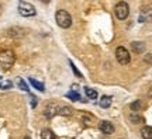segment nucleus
Segmentation results:
<instances>
[{
    "mask_svg": "<svg viewBox=\"0 0 152 139\" xmlns=\"http://www.w3.org/2000/svg\"><path fill=\"white\" fill-rule=\"evenodd\" d=\"M14 60H16V56H14V52L13 51H1L0 52V66L3 69H10L11 66L14 65Z\"/></svg>",
    "mask_w": 152,
    "mask_h": 139,
    "instance_id": "2",
    "label": "nucleus"
},
{
    "mask_svg": "<svg viewBox=\"0 0 152 139\" xmlns=\"http://www.w3.org/2000/svg\"><path fill=\"white\" fill-rule=\"evenodd\" d=\"M30 83H31V84H33L34 87L37 89V90H39V91H44V90H45V87H44L42 83H39V82H37L35 79H33V77H30Z\"/></svg>",
    "mask_w": 152,
    "mask_h": 139,
    "instance_id": "15",
    "label": "nucleus"
},
{
    "mask_svg": "<svg viewBox=\"0 0 152 139\" xmlns=\"http://www.w3.org/2000/svg\"><path fill=\"white\" fill-rule=\"evenodd\" d=\"M85 93H86V96L90 98V100H96L97 98V91L94 90V89H90V87H85Z\"/></svg>",
    "mask_w": 152,
    "mask_h": 139,
    "instance_id": "12",
    "label": "nucleus"
},
{
    "mask_svg": "<svg viewBox=\"0 0 152 139\" xmlns=\"http://www.w3.org/2000/svg\"><path fill=\"white\" fill-rule=\"evenodd\" d=\"M18 13L23 17H33L35 16V7L30 1H20L18 3Z\"/></svg>",
    "mask_w": 152,
    "mask_h": 139,
    "instance_id": "4",
    "label": "nucleus"
},
{
    "mask_svg": "<svg viewBox=\"0 0 152 139\" xmlns=\"http://www.w3.org/2000/svg\"><path fill=\"white\" fill-rule=\"evenodd\" d=\"M71 66H72V70H73V73H76V75H77V77H82V73L79 72V70H77V68H76V66L72 63V62H71Z\"/></svg>",
    "mask_w": 152,
    "mask_h": 139,
    "instance_id": "20",
    "label": "nucleus"
},
{
    "mask_svg": "<svg viewBox=\"0 0 152 139\" xmlns=\"http://www.w3.org/2000/svg\"><path fill=\"white\" fill-rule=\"evenodd\" d=\"M41 139H56V136H55V134L51 129L45 128V129H42V132H41Z\"/></svg>",
    "mask_w": 152,
    "mask_h": 139,
    "instance_id": "10",
    "label": "nucleus"
},
{
    "mask_svg": "<svg viewBox=\"0 0 152 139\" xmlns=\"http://www.w3.org/2000/svg\"><path fill=\"white\" fill-rule=\"evenodd\" d=\"M131 48H132V51H134L135 54H142L144 49H145V45L142 42H132L131 44Z\"/></svg>",
    "mask_w": 152,
    "mask_h": 139,
    "instance_id": "9",
    "label": "nucleus"
},
{
    "mask_svg": "<svg viewBox=\"0 0 152 139\" xmlns=\"http://www.w3.org/2000/svg\"><path fill=\"white\" fill-rule=\"evenodd\" d=\"M55 20H56V24H58L61 28H69L71 27V24H72V17L66 10H58L56 11Z\"/></svg>",
    "mask_w": 152,
    "mask_h": 139,
    "instance_id": "1",
    "label": "nucleus"
},
{
    "mask_svg": "<svg viewBox=\"0 0 152 139\" xmlns=\"http://www.w3.org/2000/svg\"><path fill=\"white\" fill-rule=\"evenodd\" d=\"M130 119L132 124H140V122H144V118L141 117V115H138L137 112H132L130 115Z\"/></svg>",
    "mask_w": 152,
    "mask_h": 139,
    "instance_id": "14",
    "label": "nucleus"
},
{
    "mask_svg": "<svg viewBox=\"0 0 152 139\" xmlns=\"http://www.w3.org/2000/svg\"><path fill=\"white\" fill-rule=\"evenodd\" d=\"M58 106L56 104H49L48 107L45 108V117H48V118H51V117H54L55 114L58 112Z\"/></svg>",
    "mask_w": 152,
    "mask_h": 139,
    "instance_id": "7",
    "label": "nucleus"
},
{
    "mask_svg": "<svg viewBox=\"0 0 152 139\" xmlns=\"http://www.w3.org/2000/svg\"><path fill=\"white\" fill-rule=\"evenodd\" d=\"M114 13H115V17L118 20H125L128 14H130V7L125 1H118L115 7H114Z\"/></svg>",
    "mask_w": 152,
    "mask_h": 139,
    "instance_id": "3",
    "label": "nucleus"
},
{
    "mask_svg": "<svg viewBox=\"0 0 152 139\" xmlns=\"http://www.w3.org/2000/svg\"><path fill=\"white\" fill-rule=\"evenodd\" d=\"M58 112H59V114H62V115H71V114H72V108L68 107V106H64V107L58 108Z\"/></svg>",
    "mask_w": 152,
    "mask_h": 139,
    "instance_id": "16",
    "label": "nucleus"
},
{
    "mask_svg": "<svg viewBox=\"0 0 152 139\" xmlns=\"http://www.w3.org/2000/svg\"><path fill=\"white\" fill-rule=\"evenodd\" d=\"M68 97H71V98H73L75 101H77V100H80V97H79V94H77V93H69V94H68Z\"/></svg>",
    "mask_w": 152,
    "mask_h": 139,
    "instance_id": "19",
    "label": "nucleus"
},
{
    "mask_svg": "<svg viewBox=\"0 0 152 139\" xmlns=\"http://www.w3.org/2000/svg\"><path fill=\"white\" fill-rule=\"evenodd\" d=\"M24 139H30V136H26V138H24Z\"/></svg>",
    "mask_w": 152,
    "mask_h": 139,
    "instance_id": "21",
    "label": "nucleus"
},
{
    "mask_svg": "<svg viewBox=\"0 0 152 139\" xmlns=\"http://www.w3.org/2000/svg\"><path fill=\"white\" fill-rule=\"evenodd\" d=\"M110 104H111V97H109V96H103L99 100V106L102 108H109Z\"/></svg>",
    "mask_w": 152,
    "mask_h": 139,
    "instance_id": "8",
    "label": "nucleus"
},
{
    "mask_svg": "<svg viewBox=\"0 0 152 139\" xmlns=\"http://www.w3.org/2000/svg\"><path fill=\"white\" fill-rule=\"evenodd\" d=\"M141 136L144 139H152V127H144L141 129Z\"/></svg>",
    "mask_w": 152,
    "mask_h": 139,
    "instance_id": "11",
    "label": "nucleus"
},
{
    "mask_svg": "<svg viewBox=\"0 0 152 139\" xmlns=\"http://www.w3.org/2000/svg\"><path fill=\"white\" fill-rule=\"evenodd\" d=\"M114 125L111 122H109V121H102L100 122V131L103 132V134H107V135H111L114 134Z\"/></svg>",
    "mask_w": 152,
    "mask_h": 139,
    "instance_id": "6",
    "label": "nucleus"
},
{
    "mask_svg": "<svg viewBox=\"0 0 152 139\" xmlns=\"http://www.w3.org/2000/svg\"><path fill=\"white\" fill-rule=\"evenodd\" d=\"M17 84L20 86V87H21V90H24V91H28V90H30V89L27 87V84L24 83V80H23V79H18V80H17Z\"/></svg>",
    "mask_w": 152,
    "mask_h": 139,
    "instance_id": "18",
    "label": "nucleus"
},
{
    "mask_svg": "<svg viewBox=\"0 0 152 139\" xmlns=\"http://www.w3.org/2000/svg\"><path fill=\"white\" fill-rule=\"evenodd\" d=\"M11 86H13V83H11L10 80H6L4 77H1V76H0V89H1V90L11 89Z\"/></svg>",
    "mask_w": 152,
    "mask_h": 139,
    "instance_id": "13",
    "label": "nucleus"
},
{
    "mask_svg": "<svg viewBox=\"0 0 152 139\" xmlns=\"http://www.w3.org/2000/svg\"><path fill=\"white\" fill-rule=\"evenodd\" d=\"M115 59L120 65H128L131 60V55L124 47H118L115 49Z\"/></svg>",
    "mask_w": 152,
    "mask_h": 139,
    "instance_id": "5",
    "label": "nucleus"
},
{
    "mask_svg": "<svg viewBox=\"0 0 152 139\" xmlns=\"http://www.w3.org/2000/svg\"><path fill=\"white\" fill-rule=\"evenodd\" d=\"M141 107H142L141 101H135V103H132V104H131V110H132L134 112H138L140 110H141Z\"/></svg>",
    "mask_w": 152,
    "mask_h": 139,
    "instance_id": "17",
    "label": "nucleus"
}]
</instances>
